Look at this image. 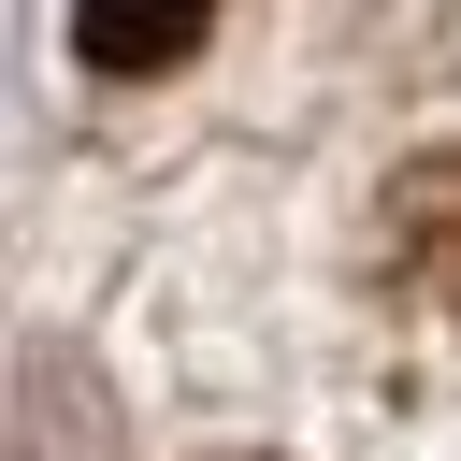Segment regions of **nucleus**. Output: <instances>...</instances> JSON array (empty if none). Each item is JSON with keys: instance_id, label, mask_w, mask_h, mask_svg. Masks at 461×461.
Segmentation results:
<instances>
[{"instance_id": "nucleus-1", "label": "nucleus", "mask_w": 461, "mask_h": 461, "mask_svg": "<svg viewBox=\"0 0 461 461\" xmlns=\"http://www.w3.org/2000/svg\"><path fill=\"white\" fill-rule=\"evenodd\" d=\"M216 29V0H72V58L86 72H173Z\"/></svg>"}]
</instances>
